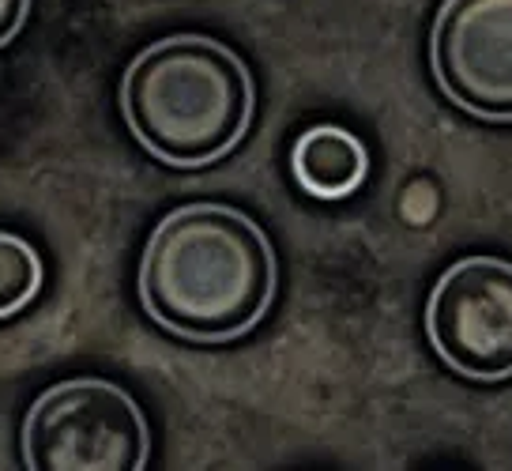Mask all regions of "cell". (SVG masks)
<instances>
[{
  "label": "cell",
  "instance_id": "5b68a950",
  "mask_svg": "<svg viewBox=\"0 0 512 471\" xmlns=\"http://www.w3.org/2000/svg\"><path fill=\"white\" fill-rule=\"evenodd\" d=\"M441 95L494 125L512 121V0H445L430 31Z\"/></svg>",
  "mask_w": 512,
  "mask_h": 471
},
{
  "label": "cell",
  "instance_id": "3957f363",
  "mask_svg": "<svg viewBox=\"0 0 512 471\" xmlns=\"http://www.w3.org/2000/svg\"><path fill=\"white\" fill-rule=\"evenodd\" d=\"M151 430L140 404L102 377H72L46 389L23 419V460L34 471H136Z\"/></svg>",
  "mask_w": 512,
  "mask_h": 471
},
{
  "label": "cell",
  "instance_id": "6da1fadb",
  "mask_svg": "<svg viewBox=\"0 0 512 471\" xmlns=\"http://www.w3.org/2000/svg\"><path fill=\"white\" fill-rule=\"evenodd\" d=\"M279 264L264 227L226 204H185L151 230L140 306L177 340L230 343L272 309Z\"/></svg>",
  "mask_w": 512,
  "mask_h": 471
},
{
  "label": "cell",
  "instance_id": "7a4b0ae2",
  "mask_svg": "<svg viewBox=\"0 0 512 471\" xmlns=\"http://www.w3.org/2000/svg\"><path fill=\"white\" fill-rule=\"evenodd\" d=\"M256 87L238 53L208 34H170L132 57L121 117L151 159L200 170L226 159L253 125Z\"/></svg>",
  "mask_w": 512,
  "mask_h": 471
},
{
  "label": "cell",
  "instance_id": "8992f818",
  "mask_svg": "<svg viewBox=\"0 0 512 471\" xmlns=\"http://www.w3.org/2000/svg\"><path fill=\"white\" fill-rule=\"evenodd\" d=\"M294 181L317 200H347L369 174L366 144L339 125H313L294 140L290 151Z\"/></svg>",
  "mask_w": 512,
  "mask_h": 471
},
{
  "label": "cell",
  "instance_id": "277c9868",
  "mask_svg": "<svg viewBox=\"0 0 512 471\" xmlns=\"http://www.w3.org/2000/svg\"><path fill=\"white\" fill-rule=\"evenodd\" d=\"M433 355L467 381L512 377V260L464 257L426 298Z\"/></svg>",
  "mask_w": 512,
  "mask_h": 471
},
{
  "label": "cell",
  "instance_id": "52a82bcc",
  "mask_svg": "<svg viewBox=\"0 0 512 471\" xmlns=\"http://www.w3.org/2000/svg\"><path fill=\"white\" fill-rule=\"evenodd\" d=\"M42 291V257L27 238L0 230V321L16 317Z\"/></svg>",
  "mask_w": 512,
  "mask_h": 471
},
{
  "label": "cell",
  "instance_id": "ba28073f",
  "mask_svg": "<svg viewBox=\"0 0 512 471\" xmlns=\"http://www.w3.org/2000/svg\"><path fill=\"white\" fill-rule=\"evenodd\" d=\"M31 16V0H0V49L8 46Z\"/></svg>",
  "mask_w": 512,
  "mask_h": 471
}]
</instances>
